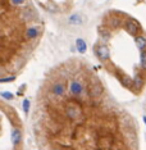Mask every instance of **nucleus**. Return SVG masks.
<instances>
[{"label": "nucleus", "mask_w": 146, "mask_h": 150, "mask_svg": "<svg viewBox=\"0 0 146 150\" xmlns=\"http://www.w3.org/2000/svg\"><path fill=\"white\" fill-rule=\"evenodd\" d=\"M10 140H12V145L13 146H18L21 144V141H22V132H21L19 128H17V127L12 128Z\"/></svg>", "instance_id": "6e6552de"}, {"label": "nucleus", "mask_w": 146, "mask_h": 150, "mask_svg": "<svg viewBox=\"0 0 146 150\" xmlns=\"http://www.w3.org/2000/svg\"><path fill=\"white\" fill-rule=\"evenodd\" d=\"M103 94V86L99 82H95L90 86V95L92 98H99Z\"/></svg>", "instance_id": "1a4fd4ad"}, {"label": "nucleus", "mask_w": 146, "mask_h": 150, "mask_svg": "<svg viewBox=\"0 0 146 150\" xmlns=\"http://www.w3.org/2000/svg\"><path fill=\"white\" fill-rule=\"evenodd\" d=\"M140 56H141V67L144 68H146V50H144V52H140Z\"/></svg>", "instance_id": "ddd939ff"}, {"label": "nucleus", "mask_w": 146, "mask_h": 150, "mask_svg": "<svg viewBox=\"0 0 146 150\" xmlns=\"http://www.w3.org/2000/svg\"><path fill=\"white\" fill-rule=\"evenodd\" d=\"M65 91H67V87H65L64 82H60V81H56L51 85V87H50V92H51L54 96L56 98H62L64 96Z\"/></svg>", "instance_id": "20e7f679"}, {"label": "nucleus", "mask_w": 146, "mask_h": 150, "mask_svg": "<svg viewBox=\"0 0 146 150\" xmlns=\"http://www.w3.org/2000/svg\"><path fill=\"white\" fill-rule=\"evenodd\" d=\"M1 96L5 98V99H8V100H12V99H14L13 94H10V92H1Z\"/></svg>", "instance_id": "dca6fc26"}, {"label": "nucleus", "mask_w": 146, "mask_h": 150, "mask_svg": "<svg viewBox=\"0 0 146 150\" xmlns=\"http://www.w3.org/2000/svg\"><path fill=\"white\" fill-rule=\"evenodd\" d=\"M64 110H65V116L69 119H72V121H81V118L83 116L81 107L74 104V103H68L67 105H65Z\"/></svg>", "instance_id": "f257e3e1"}, {"label": "nucleus", "mask_w": 146, "mask_h": 150, "mask_svg": "<svg viewBox=\"0 0 146 150\" xmlns=\"http://www.w3.org/2000/svg\"><path fill=\"white\" fill-rule=\"evenodd\" d=\"M124 28L128 34L131 35H137L140 31V25L133 19H127L126 23H124Z\"/></svg>", "instance_id": "0eeeda50"}, {"label": "nucleus", "mask_w": 146, "mask_h": 150, "mask_svg": "<svg viewBox=\"0 0 146 150\" xmlns=\"http://www.w3.org/2000/svg\"><path fill=\"white\" fill-rule=\"evenodd\" d=\"M41 30H42L41 26H29L25 32V37L27 40H36L41 34Z\"/></svg>", "instance_id": "39448f33"}, {"label": "nucleus", "mask_w": 146, "mask_h": 150, "mask_svg": "<svg viewBox=\"0 0 146 150\" xmlns=\"http://www.w3.org/2000/svg\"><path fill=\"white\" fill-rule=\"evenodd\" d=\"M113 144H114L113 137L109 136V135H105V136L100 137L97 145H99V149H101V150H110L112 146H113Z\"/></svg>", "instance_id": "423d86ee"}, {"label": "nucleus", "mask_w": 146, "mask_h": 150, "mask_svg": "<svg viewBox=\"0 0 146 150\" xmlns=\"http://www.w3.org/2000/svg\"><path fill=\"white\" fill-rule=\"evenodd\" d=\"M76 47L77 50H78L81 54L86 53V50H87V45H86V41L83 40V39H77L76 40Z\"/></svg>", "instance_id": "f8f14e48"}, {"label": "nucleus", "mask_w": 146, "mask_h": 150, "mask_svg": "<svg viewBox=\"0 0 146 150\" xmlns=\"http://www.w3.org/2000/svg\"><path fill=\"white\" fill-rule=\"evenodd\" d=\"M53 150H62V149H53Z\"/></svg>", "instance_id": "6ab92c4d"}, {"label": "nucleus", "mask_w": 146, "mask_h": 150, "mask_svg": "<svg viewBox=\"0 0 146 150\" xmlns=\"http://www.w3.org/2000/svg\"><path fill=\"white\" fill-rule=\"evenodd\" d=\"M85 85L81 82L80 80H72L69 82V86H68V91H69V94L72 95L74 98H80L83 95V92H85Z\"/></svg>", "instance_id": "f03ea898"}, {"label": "nucleus", "mask_w": 146, "mask_h": 150, "mask_svg": "<svg viewBox=\"0 0 146 150\" xmlns=\"http://www.w3.org/2000/svg\"><path fill=\"white\" fill-rule=\"evenodd\" d=\"M10 3L14 5V7H19V5H23L26 3V0H10Z\"/></svg>", "instance_id": "4468645a"}, {"label": "nucleus", "mask_w": 146, "mask_h": 150, "mask_svg": "<svg viewBox=\"0 0 146 150\" xmlns=\"http://www.w3.org/2000/svg\"><path fill=\"white\" fill-rule=\"evenodd\" d=\"M95 53H96L97 58L100 59V61H108V59L110 58V50L109 47L106 46V45L104 44H99L95 46Z\"/></svg>", "instance_id": "7ed1b4c3"}, {"label": "nucleus", "mask_w": 146, "mask_h": 150, "mask_svg": "<svg viewBox=\"0 0 146 150\" xmlns=\"http://www.w3.org/2000/svg\"><path fill=\"white\" fill-rule=\"evenodd\" d=\"M135 43H136V45H137V47H138L140 52H144V50H146V37H145V36H136Z\"/></svg>", "instance_id": "9b49d317"}, {"label": "nucleus", "mask_w": 146, "mask_h": 150, "mask_svg": "<svg viewBox=\"0 0 146 150\" xmlns=\"http://www.w3.org/2000/svg\"><path fill=\"white\" fill-rule=\"evenodd\" d=\"M144 122H145V125H146V117H144Z\"/></svg>", "instance_id": "a211bd4d"}, {"label": "nucleus", "mask_w": 146, "mask_h": 150, "mask_svg": "<svg viewBox=\"0 0 146 150\" xmlns=\"http://www.w3.org/2000/svg\"><path fill=\"white\" fill-rule=\"evenodd\" d=\"M68 23L72 26H80L83 23V18L82 16H80V14H72V16L68 17Z\"/></svg>", "instance_id": "9d476101"}, {"label": "nucleus", "mask_w": 146, "mask_h": 150, "mask_svg": "<svg viewBox=\"0 0 146 150\" xmlns=\"http://www.w3.org/2000/svg\"><path fill=\"white\" fill-rule=\"evenodd\" d=\"M23 109H25L26 113H27L28 109H29V101L27 100V99H25V100H23Z\"/></svg>", "instance_id": "f3484780"}, {"label": "nucleus", "mask_w": 146, "mask_h": 150, "mask_svg": "<svg viewBox=\"0 0 146 150\" xmlns=\"http://www.w3.org/2000/svg\"><path fill=\"white\" fill-rule=\"evenodd\" d=\"M100 35L103 36L104 39H109V36H110V34H109V31H108V30H106V31H105V30H104V28H100Z\"/></svg>", "instance_id": "2eb2a0df"}]
</instances>
